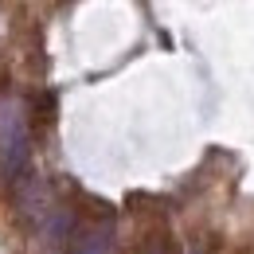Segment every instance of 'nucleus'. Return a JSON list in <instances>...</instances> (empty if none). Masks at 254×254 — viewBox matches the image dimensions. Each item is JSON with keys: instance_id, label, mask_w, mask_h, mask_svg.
I'll use <instances>...</instances> for the list:
<instances>
[{"instance_id": "obj_1", "label": "nucleus", "mask_w": 254, "mask_h": 254, "mask_svg": "<svg viewBox=\"0 0 254 254\" xmlns=\"http://www.w3.org/2000/svg\"><path fill=\"white\" fill-rule=\"evenodd\" d=\"M0 168L16 180L28 168V118L20 102L0 106Z\"/></svg>"}, {"instance_id": "obj_2", "label": "nucleus", "mask_w": 254, "mask_h": 254, "mask_svg": "<svg viewBox=\"0 0 254 254\" xmlns=\"http://www.w3.org/2000/svg\"><path fill=\"white\" fill-rule=\"evenodd\" d=\"M12 195H16V207H20V215L28 223H43L51 215V191H47V180L43 176H35V172H20L16 176V184H12Z\"/></svg>"}, {"instance_id": "obj_3", "label": "nucleus", "mask_w": 254, "mask_h": 254, "mask_svg": "<svg viewBox=\"0 0 254 254\" xmlns=\"http://www.w3.org/2000/svg\"><path fill=\"white\" fill-rule=\"evenodd\" d=\"M110 251H114V227L106 219L86 223V227H74L70 254H110Z\"/></svg>"}, {"instance_id": "obj_4", "label": "nucleus", "mask_w": 254, "mask_h": 254, "mask_svg": "<svg viewBox=\"0 0 254 254\" xmlns=\"http://www.w3.org/2000/svg\"><path fill=\"white\" fill-rule=\"evenodd\" d=\"M39 231H43L47 251H63V247H70V239H74V215H70V207L55 203L51 215L39 223Z\"/></svg>"}, {"instance_id": "obj_5", "label": "nucleus", "mask_w": 254, "mask_h": 254, "mask_svg": "<svg viewBox=\"0 0 254 254\" xmlns=\"http://www.w3.org/2000/svg\"><path fill=\"white\" fill-rule=\"evenodd\" d=\"M141 254H176V251H172V243H168L164 235H153V239L145 243V251H141Z\"/></svg>"}]
</instances>
